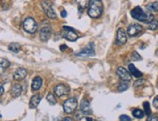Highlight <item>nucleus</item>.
<instances>
[{
  "label": "nucleus",
  "instance_id": "6",
  "mask_svg": "<svg viewBox=\"0 0 158 121\" xmlns=\"http://www.w3.org/2000/svg\"><path fill=\"white\" fill-rule=\"evenodd\" d=\"M62 36L68 40V41H71V42H74V41H77L78 40V34L76 32H75L74 29L70 28V27H67V26H64L63 27V31H62Z\"/></svg>",
  "mask_w": 158,
  "mask_h": 121
},
{
  "label": "nucleus",
  "instance_id": "37",
  "mask_svg": "<svg viewBox=\"0 0 158 121\" xmlns=\"http://www.w3.org/2000/svg\"><path fill=\"white\" fill-rule=\"evenodd\" d=\"M62 121H73V119H72V118H69V117H67V118L63 119Z\"/></svg>",
  "mask_w": 158,
  "mask_h": 121
},
{
  "label": "nucleus",
  "instance_id": "18",
  "mask_svg": "<svg viewBox=\"0 0 158 121\" xmlns=\"http://www.w3.org/2000/svg\"><path fill=\"white\" fill-rule=\"evenodd\" d=\"M41 101V97L40 95H38V94H36V95H33L30 99V103H29V107L30 109H36V107H38L39 103Z\"/></svg>",
  "mask_w": 158,
  "mask_h": 121
},
{
  "label": "nucleus",
  "instance_id": "25",
  "mask_svg": "<svg viewBox=\"0 0 158 121\" xmlns=\"http://www.w3.org/2000/svg\"><path fill=\"white\" fill-rule=\"evenodd\" d=\"M157 28H158V21H156V19H152V21L148 23V29L156 30Z\"/></svg>",
  "mask_w": 158,
  "mask_h": 121
},
{
  "label": "nucleus",
  "instance_id": "14",
  "mask_svg": "<svg viewBox=\"0 0 158 121\" xmlns=\"http://www.w3.org/2000/svg\"><path fill=\"white\" fill-rule=\"evenodd\" d=\"M23 92V87L19 83H15L11 88V95L14 98H18L19 96H20V94Z\"/></svg>",
  "mask_w": 158,
  "mask_h": 121
},
{
  "label": "nucleus",
  "instance_id": "5",
  "mask_svg": "<svg viewBox=\"0 0 158 121\" xmlns=\"http://www.w3.org/2000/svg\"><path fill=\"white\" fill-rule=\"evenodd\" d=\"M42 8L45 12V14L50 18H52V19L56 18V14L52 8V1H50V0H44V1L42 2Z\"/></svg>",
  "mask_w": 158,
  "mask_h": 121
},
{
  "label": "nucleus",
  "instance_id": "28",
  "mask_svg": "<svg viewBox=\"0 0 158 121\" xmlns=\"http://www.w3.org/2000/svg\"><path fill=\"white\" fill-rule=\"evenodd\" d=\"M131 57H132V59H133V60H142V57H141V55H140L139 53L137 52V51H134V52L132 53Z\"/></svg>",
  "mask_w": 158,
  "mask_h": 121
},
{
  "label": "nucleus",
  "instance_id": "16",
  "mask_svg": "<svg viewBox=\"0 0 158 121\" xmlns=\"http://www.w3.org/2000/svg\"><path fill=\"white\" fill-rule=\"evenodd\" d=\"M128 69H129L130 74H131V75H132L133 77H135V78H137V79H141V78L143 77V73L140 72L138 69H137L133 64H129Z\"/></svg>",
  "mask_w": 158,
  "mask_h": 121
},
{
  "label": "nucleus",
  "instance_id": "8",
  "mask_svg": "<svg viewBox=\"0 0 158 121\" xmlns=\"http://www.w3.org/2000/svg\"><path fill=\"white\" fill-rule=\"evenodd\" d=\"M69 86L65 85V84H57L56 87H54V93L57 97H63L65 95H67L69 93Z\"/></svg>",
  "mask_w": 158,
  "mask_h": 121
},
{
  "label": "nucleus",
  "instance_id": "21",
  "mask_svg": "<svg viewBox=\"0 0 158 121\" xmlns=\"http://www.w3.org/2000/svg\"><path fill=\"white\" fill-rule=\"evenodd\" d=\"M9 50L13 52H19L20 50V45L18 43H12L9 45Z\"/></svg>",
  "mask_w": 158,
  "mask_h": 121
},
{
  "label": "nucleus",
  "instance_id": "38",
  "mask_svg": "<svg viewBox=\"0 0 158 121\" xmlns=\"http://www.w3.org/2000/svg\"><path fill=\"white\" fill-rule=\"evenodd\" d=\"M86 119H87V121H92V119H91V118H89V117H87Z\"/></svg>",
  "mask_w": 158,
  "mask_h": 121
},
{
  "label": "nucleus",
  "instance_id": "13",
  "mask_svg": "<svg viewBox=\"0 0 158 121\" xmlns=\"http://www.w3.org/2000/svg\"><path fill=\"white\" fill-rule=\"evenodd\" d=\"M27 75V71L24 68H19L14 73V79L16 80H23Z\"/></svg>",
  "mask_w": 158,
  "mask_h": 121
},
{
  "label": "nucleus",
  "instance_id": "36",
  "mask_svg": "<svg viewBox=\"0 0 158 121\" xmlns=\"http://www.w3.org/2000/svg\"><path fill=\"white\" fill-rule=\"evenodd\" d=\"M66 49H67V46H66L65 45H62V46H60V50H66Z\"/></svg>",
  "mask_w": 158,
  "mask_h": 121
},
{
  "label": "nucleus",
  "instance_id": "2",
  "mask_svg": "<svg viewBox=\"0 0 158 121\" xmlns=\"http://www.w3.org/2000/svg\"><path fill=\"white\" fill-rule=\"evenodd\" d=\"M103 13V3L101 0H91L88 7V16L92 18H99Z\"/></svg>",
  "mask_w": 158,
  "mask_h": 121
},
{
  "label": "nucleus",
  "instance_id": "32",
  "mask_svg": "<svg viewBox=\"0 0 158 121\" xmlns=\"http://www.w3.org/2000/svg\"><path fill=\"white\" fill-rule=\"evenodd\" d=\"M153 106L156 107V109H158V96H156L153 99Z\"/></svg>",
  "mask_w": 158,
  "mask_h": 121
},
{
  "label": "nucleus",
  "instance_id": "1",
  "mask_svg": "<svg viewBox=\"0 0 158 121\" xmlns=\"http://www.w3.org/2000/svg\"><path fill=\"white\" fill-rule=\"evenodd\" d=\"M131 16L133 18L137 19V21L142 22H146V23H149L150 22L154 19L152 14L150 13V11L143 10L141 7H136L131 11Z\"/></svg>",
  "mask_w": 158,
  "mask_h": 121
},
{
  "label": "nucleus",
  "instance_id": "9",
  "mask_svg": "<svg viewBox=\"0 0 158 121\" xmlns=\"http://www.w3.org/2000/svg\"><path fill=\"white\" fill-rule=\"evenodd\" d=\"M142 31H143L142 25L137 24V23H134V24H131V25H129V26H128L127 34H128L130 37H135V36H137V35H139Z\"/></svg>",
  "mask_w": 158,
  "mask_h": 121
},
{
  "label": "nucleus",
  "instance_id": "11",
  "mask_svg": "<svg viewBox=\"0 0 158 121\" xmlns=\"http://www.w3.org/2000/svg\"><path fill=\"white\" fill-rule=\"evenodd\" d=\"M126 41H127L126 32L122 28H119L118 30V33H116V45H118V46L124 45Z\"/></svg>",
  "mask_w": 158,
  "mask_h": 121
},
{
  "label": "nucleus",
  "instance_id": "35",
  "mask_svg": "<svg viewBox=\"0 0 158 121\" xmlns=\"http://www.w3.org/2000/svg\"><path fill=\"white\" fill-rule=\"evenodd\" d=\"M61 16H62L63 18H65L66 16H67V13H66V11H62V12H61Z\"/></svg>",
  "mask_w": 158,
  "mask_h": 121
},
{
  "label": "nucleus",
  "instance_id": "33",
  "mask_svg": "<svg viewBox=\"0 0 158 121\" xmlns=\"http://www.w3.org/2000/svg\"><path fill=\"white\" fill-rule=\"evenodd\" d=\"M148 121H158V118L156 116H153V115H150L148 119Z\"/></svg>",
  "mask_w": 158,
  "mask_h": 121
},
{
  "label": "nucleus",
  "instance_id": "34",
  "mask_svg": "<svg viewBox=\"0 0 158 121\" xmlns=\"http://www.w3.org/2000/svg\"><path fill=\"white\" fill-rule=\"evenodd\" d=\"M4 93V88H3V85L0 83V96L2 95V94Z\"/></svg>",
  "mask_w": 158,
  "mask_h": 121
},
{
  "label": "nucleus",
  "instance_id": "30",
  "mask_svg": "<svg viewBox=\"0 0 158 121\" xmlns=\"http://www.w3.org/2000/svg\"><path fill=\"white\" fill-rule=\"evenodd\" d=\"M119 121H131V118L125 115V114H122V115H120V117H119Z\"/></svg>",
  "mask_w": 158,
  "mask_h": 121
},
{
  "label": "nucleus",
  "instance_id": "26",
  "mask_svg": "<svg viewBox=\"0 0 158 121\" xmlns=\"http://www.w3.org/2000/svg\"><path fill=\"white\" fill-rule=\"evenodd\" d=\"M128 87H129V85L126 83V82L120 83L118 84V91H119V92L125 91V90H127V89H128Z\"/></svg>",
  "mask_w": 158,
  "mask_h": 121
},
{
  "label": "nucleus",
  "instance_id": "7",
  "mask_svg": "<svg viewBox=\"0 0 158 121\" xmlns=\"http://www.w3.org/2000/svg\"><path fill=\"white\" fill-rule=\"evenodd\" d=\"M116 74H118V76L119 77V79L122 80V82L127 83L131 79V74H130V72L128 70L123 68V67H118V70H116Z\"/></svg>",
  "mask_w": 158,
  "mask_h": 121
},
{
  "label": "nucleus",
  "instance_id": "17",
  "mask_svg": "<svg viewBox=\"0 0 158 121\" xmlns=\"http://www.w3.org/2000/svg\"><path fill=\"white\" fill-rule=\"evenodd\" d=\"M42 83H43V79H41L40 77H36L34 78L33 82H32V90L33 91H37L41 88V86H42Z\"/></svg>",
  "mask_w": 158,
  "mask_h": 121
},
{
  "label": "nucleus",
  "instance_id": "24",
  "mask_svg": "<svg viewBox=\"0 0 158 121\" xmlns=\"http://www.w3.org/2000/svg\"><path fill=\"white\" fill-rule=\"evenodd\" d=\"M47 101L49 102L51 105H56V99L54 97V95L52 93H49L47 95Z\"/></svg>",
  "mask_w": 158,
  "mask_h": 121
},
{
  "label": "nucleus",
  "instance_id": "20",
  "mask_svg": "<svg viewBox=\"0 0 158 121\" xmlns=\"http://www.w3.org/2000/svg\"><path fill=\"white\" fill-rule=\"evenodd\" d=\"M77 4L79 5V7L81 10H84L85 8H86L88 4H89V0H76Z\"/></svg>",
  "mask_w": 158,
  "mask_h": 121
},
{
  "label": "nucleus",
  "instance_id": "4",
  "mask_svg": "<svg viewBox=\"0 0 158 121\" xmlns=\"http://www.w3.org/2000/svg\"><path fill=\"white\" fill-rule=\"evenodd\" d=\"M78 101L76 98H69L67 99L63 104V109L66 113H73L77 109Z\"/></svg>",
  "mask_w": 158,
  "mask_h": 121
},
{
  "label": "nucleus",
  "instance_id": "3",
  "mask_svg": "<svg viewBox=\"0 0 158 121\" xmlns=\"http://www.w3.org/2000/svg\"><path fill=\"white\" fill-rule=\"evenodd\" d=\"M23 29L30 34L35 33L38 29V24L35 22V19L32 18H27L23 22Z\"/></svg>",
  "mask_w": 158,
  "mask_h": 121
},
{
  "label": "nucleus",
  "instance_id": "27",
  "mask_svg": "<svg viewBox=\"0 0 158 121\" xmlns=\"http://www.w3.org/2000/svg\"><path fill=\"white\" fill-rule=\"evenodd\" d=\"M143 107H145V112L148 114V115H150V107H149V103H148V102H145V103H143Z\"/></svg>",
  "mask_w": 158,
  "mask_h": 121
},
{
  "label": "nucleus",
  "instance_id": "12",
  "mask_svg": "<svg viewBox=\"0 0 158 121\" xmlns=\"http://www.w3.org/2000/svg\"><path fill=\"white\" fill-rule=\"evenodd\" d=\"M51 37V27L50 26H43L40 30V39L42 41H48Z\"/></svg>",
  "mask_w": 158,
  "mask_h": 121
},
{
  "label": "nucleus",
  "instance_id": "22",
  "mask_svg": "<svg viewBox=\"0 0 158 121\" xmlns=\"http://www.w3.org/2000/svg\"><path fill=\"white\" fill-rule=\"evenodd\" d=\"M147 9L148 11H152V12H158V2H152V3H149L147 6Z\"/></svg>",
  "mask_w": 158,
  "mask_h": 121
},
{
  "label": "nucleus",
  "instance_id": "29",
  "mask_svg": "<svg viewBox=\"0 0 158 121\" xmlns=\"http://www.w3.org/2000/svg\"><path fill=\"white\" fill-rule=\"evenodd\" d=\"M84 112H82L81 111H78V112H76V114H75V119L76 120H78V121H80V120H81L82 119V115H84V114H82Z\"/></svg>",
  "mask_w": 158,
  "mask_h": 121
},
{
  "label": "nucleus",
  "instance_id": "10",
  "mask_svg": "<svg viewBox=\"0 0 158 121\" xmlns=\"http://www.w3.org/2000/svg\"><path fill=\"white\" fill-rule=\"evenodd\" d=\"M95 50H94V44L90 43L88 44L84 50H81L80 52L77 53V56H91L94 55Z\"/></svg>",
  "mask_w": 158,
  "mask_h": 121
},
{
  "label": "nucleus",
  "instance_id": "23",
  "mask_svg": "<svg viewBox=\"0 0 158 121\" xmlns=\"http://www.w3.org/2000/svg\"><path fill=\"white\" fill-rule=\"evenodd\" d=\"M143 115H145V113H143V111L140 109H136L133 111V116L136 118H143Z\"/></svg>",
  "mask_w": 158,
  "mask_h": 121
},
{
  "label": "nucleus",
  "instance_id": "31",
  "mask_svg": "<svg viewBox=\"0 0 158 121\" xmlns=\"http://www.w3.org/2000/svg\"><path fill=\"white\" fill-rule=\"evenodd\" d=\"M145 83V80L143 79H139L138 80H136V82L134 83V86H140V85H142V84H143Z\"/></svg>",
  "mask_w": 158,
  "mask_h": 121
},
{
  "label": "nucleus",
  "instance_id": "19",
  "mask_svg": "<svg viewBox=\"0 0 158 121\" xmlns=\"http://www.w3.org/2000/svg\"><path fill=\"white\" fill-rule=\"evenodd\" d=\"M9 66H10V62L8 61V60L3 59L2 61H0V75H1V74H3L4 71L7 68H8Z\"/></svg>",
  "mask_w": 158,
  "mask_h": 121
},
{
  "label": "nucleus",
  "instance_id": "15",
  "mask_svg": "<svg viewBox=\"0 0 158 121\" xmlns=\"http://www.w3.org/2000/svg\"><path fill=\"white\" fill-rule=\"evenodd\" d=\"M81 111L85 114H89L91 113V107L86 100H82L81 102Z\"/></svg>",
  "mask_w": 158,
  "mask_h": 121
}]
</instances>
